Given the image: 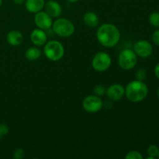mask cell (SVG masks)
I'll use <instances>...</instances> for the list:
<instances>
[{"instance_id": "1", "label": "cell", "mask_w": 159, "mask_h": 159, "mask_svg": "<svg viewBox=\"0 0 159 159\" xmlns=\"http://www.w3.org/2000/svg\"><path fill=\"white\" fill-rule=\"evenodd\" d=\"M98 42L105 48H113L120 40V32L116 26L112 23L100 25L96 31Z\"/></svg>"}, {"instance_id": "2", "label": "cell", "mask_w": 159, "mask_h": 159, "mask_svg": "<svg viewBox=\"0 0 159 159\" xmlns=\"http://www.w3.org/2000/svg\"><path fill=\"white\" fill-rule=\"evenodd\" d=\"M148 94V88L144 81L134 80L129 82L125 88V96L132 102L144 100Z\"/></svg>"}, {"instance_id": "3", "label": "cell", "mask_w": 159, "mask_h": 159, "mask_svg": "<svg viewBox=\"0 0 159 159\" xmlns=\"http://www.w3.org/2000/svg\"><path fill=\"white\" fill-rule=\"evenodd\" d=\"M43 54L48 60L58 61L65 54V48L61 42L57 40H50L44 44Z\"/></svg>"}, {"instance_id": "4", "label": "cell", "mask_w": 159, "mask_h": 159, "mask_svg": "<svg viewBox=\"0 0 159 159\" xmlns=\"http://www.w3.org/2000/svg\"><path fill=\"white\" fill-rule=\"evenodd\" d=\"M53 31L61 37H69L74 34L75 27L72 22L66 18H57L53 22Z\"/></svg>"}, {"instance_id": "5", "label": "cell", "mask_w": 159, "mask_h": 159, "mask_svg": "<svg viewBox=\"0 0 159 159\" xmlns=\"http://www.w3.org/2000/svg\"><path fill=\"white\" fill-rule=\"evenodd\" d=\"M138 62V56L134 51L129 48L123 50L118 57V64L123 70L132 69L135 67Z\"/></svg>"}, {"instance_id": "6", "label": "cell", "mask_w": 159, "mask_h": 159, "mask_svg": "<svg viewBox=\"0 0 159 159\" xmlns=\"http://www.w3.org/2000/svg\"><path fill=\"white\" fill-rule=\"evenodd\" d=\"M112 64L110 55L104 51L96 53L92 60V66L95 71L98 72H103L110 68Z\"/></svg>"}, {"instance_id": "7", "label": "cell", "mask_w": 159, "mask_h": 159, "mask_svg": "<svg viewBox=\"0 0 159 159\" xmlns=\"http://www.w3.org/2000/svg\"><path fill=\"white\" fill-rule=\"evenodd\" d=\"M103 107V102L99 96L90 95L84 98L82 101V107L88 113H94L99 112Z\"/></svg>"}, {"instance_id": "8", "label": "cell", "mask_w": 159, "mask_h": 159, "mask_svg": "<svg viewBox=\"0 0 159 159\" xmlns=\"http://www.w3.org/2000/svg\"><path fill=\"white\" fill-rule=\"evenodd\" d=\"M133 51L137 56L141 57H148L153 52V47L152 43L145 40H139L134 44Z\"/></svg>"}, {"instance_id": "9", "label": "cell", "mask_w": 159, "mask_h": 159, "mask_svg": "<svg viewBox=\"0 0 159 159\" xmlns=\"http://www.w3.org/2000/svg\"><path fill=\"white\" fill-rule=\"evenodd\" d=\"M53 18L50 16L45 11H40L35 13L34 23L39 29L47 30L52 27Z\"/></svg>"}, {"instance_id": "10", "label": "cell", "mask_w": 159, "mask_h": 159, "mask_svg": "<svg viewBox=\"0 0 159 159\" xmlns=\"http://www.w3.org/2000/svg\"><path fill=\"white\" fill-rule=\"evenodd\" d=\"M107 97L113 101L120 100L125 95V88L119 83L113 84L108 87L106 92Z\"/></svg>"}, {"instance_id": "11", "label": "cell", "mask_w": 159, "mask_h": 159, "mask_svg": "<svg viewBox=\"0 0 159 159\" xmlns=\"http://www.w3.org/2000/svg\"><path fill=\"white\" fill-rule=\"evenodd\" d=\"M44 9L45 12L52 18H58L62 14L61 6L60 3L54 0H50L45 2Z\"/></svg>"}, {"instance_id": "12", "label": "cell", "mask_w": 159, "mask_h": 159, "mask_svg": "<svg viewBox=\"0 0 159 159\" xmlns=\"http://www.w3.org/2000/svg\"><path fill=\"white\" fill-rule=\"evenodd\" d=\"M30 40L36 47L44 46L48 42V35L43 30L35 29L31 32Z\"/></svg>"}, {"instance_id": "13", "label": "cell", "mask_w": 159, "mask_h": 159, "mask_svg": "<svg viewBox=\"0 0 159 159\" xmlns=\"http://www.w3.org/2000/svg\"><path fill=\"white\" fill-rule=\"evenodd\" d=\"M44 0H26L25 8L31 13H37L44 8Z\"/></svg>"}, {"instance_id": "14", "label": "cell", "mask_w": 159, "mask_h": 159, "mask_svg": "<svg viewBox=\"0 0 159 159\" xmlns=\"http://www.w3.org/2000/svg\"><path fill=\"white\" fill-rule=\"evenodd\" d=\"M6 40L11 46H19L23 41V35L20 31L13 30L9 31L6 36Z\"/></svg>"}, {"instance_id": "15", "label": "cell", "mask_w": 159, "mask_h": 159, "mask_svg": "<svg viewBox=\"0 0 159 159\" xmlns=\"http://www.w3.org/2000/svg\"><path fill=\"white\" fill-rule=\"evenodd\" d=\"M83 23L89 27L96 28L99 23V16L94 12H87L83 16Z\"/></svg>"}, {"instance_id": "16", "label": "cell", "mask_w": 159, "mask_h": 159, "mask_svg": "<svg viewBox=\"0 0 159 159\" xmlns=\"http://www.w3.org/2000/svg\"><path fill=\"white\" fill-rule=\"evenodd\" d=\"M42 52L37 47H30L28 48L25 52V57L27 59L28 61H37L39 59L41 56Z\"/></svg>"}, {"instance_id": "17", "label": "cell", "mask_w": 159, "mask_h": 159, "mask_svg": "<svg viewBox=\"0 0 159 159\" xmlns=\"http://www.w3.org/2000/svg\"><path fill=\"white\" fill-rule=\"evenodd\" d=\"M158 148L157 145H155V144H152L148 147V159H154L158 156Z\"/></svg>"}, {"instance_id": "18", "label": "cell", "mask_w": 159, "mask_h": 159, "mask_svg": "<svg viewBox=\"0 0 159 159\" xmlns=\"http://www.w3.org/2000/svg\"><path fill=\"white\" fill-rule=\"evenodd\" d=\"M149 23L155 27H159V12H155L150 14L148 17Z\"/></svg>"}, {"instance_id": "19", "label": "cell", "mask_w": 159, "mask_h": 159, "mask_svg": "<svg viewBox=\"0 0 159 159\" xmlns=\"http://www.w3.org/2000/svg\"><path fill=\"white\" fill-rule=\"evenodd\" d=\"M126 159H142L143 156L138 151H130L125 155Z\"/></svg>"}, {"instance_id": "20", "label": "cell", "mask_w": 159, "mask_h": 159, "mask_svg": "<svg viewBox=\"0 0 159 159\" xmlns=\"http://www.w3.org/2000/svg\"><path fill=\"white\" fill-rule=\"evenodd\" d=\"M106 92H107V89H106V88L103 85H97L93 89V93H94V94L96 96H99V97L104 96L106 94Z\"/></svg>"}, {"instance_id": "21", "label": "cell", "mask_w": 159, "mask_h": 159, "mask_svg": "<svg viewBox=\"0 0 159 159\" xmlns=\"http://www.w3.org/2000/svg\"><path fill=\"white\" fill-rule=\"evenodd\" d=\"M135 77H136L137 80L144 81L147 78V72L144 68H139L135 73Z\"/></svg>"}, {"instance_id": "22", "label": "cell", "mask_w": 159, "mask_h": 159, "mask_svg": "<svg viewBox=\"0 0 159 159\" xmlns=\"http://www.w3.org/2000/svg\"><path fill=\"white\" fill-rule=\"evenodd\" d=\"M25 152L23 148H16L13 152V158L15 159H22L24 158Z\"/></svg>"}, {"instance_id": "23", "label": "cell", "mask_w": 159, "mask_h": 159, "mask_svg": "<svg viewBox=\"0 0 159 159\" xmlns=\"http://www.w3.org/2000/svg\"><path fill=\"white\" fill-rule=\"evenodd\" d=\"M9 133V127L6 124H0V138H3Z\"/></svg>"}, {"instance_id": "24", "label": "cell", "mask_w": 159, "mask_h": 159, "mask_svg": "<svg viewBox=\"0 0 159 159\" xmlns=\"http://www.w3.org/2000/svg\"><path fill=\"white\" fill-rule=\"evenodd\" d=\"M152 40L155 45L159 46V29L154 31L152 36Z\"/></svg>"}, {"instance_id": "25", "label": "cell", "mask_w": 159, "mask_h": 159, "mask_svg": "<svg viewBox=\"0 0 159 159\" xmlns=\"http://www.w3.org/2000/svg\"><path fill=\"white\" fill-rule=\"evenodd\" d=\"M12 2H13L16 5H19V6H20V5L24 4L26 0H12Z\"/></svg>"}, {"instance_id": "26", "label": "cell", "mask_w": 159, "mask_h": 159, "mask_svg": "<svg viewBox=\"0 0 159 159\" xmlns=\"http://www.w3.org/2000/svg\"><path fill=\"white\" fill-rule=\"evenodd\" d=\"M155 75L157 78L159 79V63L155 66Z\"/></svg>"}, {"instance_id": "27", "label": "cell", "mask_w": 159, "mask_h": 159, "mask_svg": "<svg viewBox=\"0 0 159 159\" xmlns=\"http://www.w3.org/2000/svg\"><path fill=\"white\" fill-rule=\"evenodd\" d=\"M67 1L69 2L74 3V2H79V0H67Z\"/></svg>"}, {"instance_id": "28", "label": "cell", "mask_w": 159, "mask_h": 159, "mask_svg": "<svg viewBox=\"0 0 159 159\" xmlns=\"http://www.w3.org/2000/svg\"><path fill=\"white\" fill-rule=\"evenodd\" d=\"M2 0H0V6H2Z\"/></svg>"}, {"instance_id": "29", "label": "cell", "mask_w": 159, "mask_h": 159, "mask_svg": "<svg viewBox=\"0 0 159 159\" xmlns=\"http://www.w3.org/2000/svg\"><path fill=\"white\" fill-rule=\"evenodd\" d=\"M158 98H159V89H158Z\"/></svg>"}, {"instance_id": "30", "label": "cell", "mask_w": 159, "mask_h": 159, "mask_svg": "<svg viewBox=\"0 0 159 159\" xmlns=\"http://www.w3.org/2000/svg\"><path fill=\"white\" fill-rule=\"evenodd\" d=\"M157 157H158V158H159V151H158V156H157Z\"/></svg>"}]
</instances>
